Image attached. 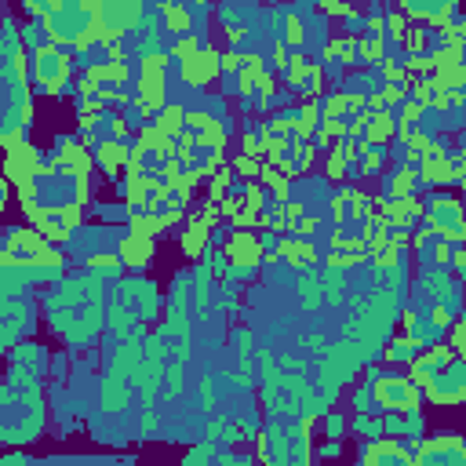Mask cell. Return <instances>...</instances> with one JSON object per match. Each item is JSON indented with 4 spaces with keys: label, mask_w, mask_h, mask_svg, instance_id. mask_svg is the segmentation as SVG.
<instances>
[{
    "label": "cell",
    "mask_w": 466,
    "mask_h": 466,
    "mask_svg": "<svg viewBox=\"0 0 466 466\" xmlns=\"http://www.w3.org/2000/svg\"><path fill=\"white\" fill-rule=\"evenodd\" d=\"M371 393H375V404L379 408H390V411H411L422 404V390L419 382L404 379V375H393V371H371Z\"/></svg>",
    "instance_id": "7"
},
{
    "label": "cell",
    "mask_w": 466,
    "mask_h": 466,
    "mask_svg": "<svg viewBox=\"0 0 466 466\" xmlns=\"http://www.w3.org/2000/svg\"><path fill=\"white\" fill-rule=\"evenodd\" d=\"M255 18H258V4L255 0H226L222 7H218V22H222V29L237 40V36H244L248 29H255Z\"/></svg>",
    "instance_id": "13"
},
{
    "label": "cell",
    "mask_w": 466,
    "mask_h": 466,
    "mask_svg": "<svg viewBox=\"0 0 466 466\" xmlns=\"http://www.w3.org/2000/svg\"><path fill=\"white\" fill-rule=\"evenodd\" d=\"M4 197H7V186H4V178H0V208H4Z\"/></svg>",
    "instance_id": "27"
},
{
    "label": "cell",
    "mask_w": 466,
    "mask_h": 466,
    "mask_svg": "<svg viewBox=\"0 0 466 466\" xmlns=\"http://www.w3.org/2000/svg\"><path fill=\"white\" fill-rule=\"evenodd\" d=\"M164 80H167V62H164V55H149V58H142L138 98H142L146 109H160V106H164Z\"/></svg>",
    "instance_id": "12"
},
{
    "label": "cell",
    "mask_w": 466,
    "mask_h": 466,
    "mask_svg": "<svg viewBox=\"0 0 466 466\" xmlns=\"http://www.w3.org/2000/svg\"><path fill=\"white\" fill-rule=\"evenodd\" d=\"M357 462H393V466H408V462H411V451L400 448V444H390V441L371 437V441L360 448Z\"/></svg>",
    "instance_id": "15"
},
{
    "label": "cell",
    "mask_w": 466,
    "mask_h": 466,
    "mask_svg": "<svg viewBox=\"0 0 466 466\" xmlns=\"http://www.w3.org/2000/svg\"><path fill=\"white\" fill-rule=\"evenodd\" d=\"M415 350H419V346H415L411 339H393V342L386 346V357L400 364V360H411V357H415Z\"/></svg>",
    "instance_id": "22"
},
{
    "label": "cell",
    "mask_w": 466,
    "mask_h": 466,
    "mask_svg": "<svg viewBox=\"0 0 466 466\" xmlns=\"http://www.w3.org/2000/svg\"><path fill=\"white\" fill-rule=\"evenodd\" d=\"M0 22H4V7H0Z\"/></svg>",
    "instance_id": "28"
},
{
    "label": "cell",
    "mask_w": 466,
    "mask_h": 466,
    "mask_svg": "<svg viewBox=\"0 0 466 466\" xmlns=\"http://www.w3.org/2000/svg\"><path fill=\"white\" fill-rule=\"evenodd\" d=\"M18 4H22L29 15H36V18H44V11L51 7V0H18Z\"/></svg>",
    "instance_id": "25"
},
{
    "label": "cell",
    "mask_w": 466,
    "mask_h": 466,
    "mask_svg": "<svg viewBox=\"0 0 466 466\" xmlns=\"http://www.w3.org/2000/svg\"><path fill=\"white\" fill-rule=\"evenodd\" d=\"M324 430H328V437H339V433H342V415H328Z\"/></svg>",
    "instance_id": "26"
},
{
    "label": "cell",
    "mask_w": 466,
    "mask_h": 466,
    "mask_svg": "<svg viewBox=\"0 0 466 466\" xmlns=\"http://www.w3.org/2000/svg\"><path fill=\"white\" fill-rule=\"evenodd\" d=\"M411 462H419V466H466V448L455 433L419 437V448L411 451Z\"/></svg>",
    "instance_id": "9"
},
{
    "label": "cell",
    "mask_w": 466,
    "mask_h": 466,
    "mask_svg": "<svg viewBox=\"0 0 466 466\" xmlns=\"http://www.w3.org/2000/svg\"><path fill=\"white\" fill-rule=\"evenodd\" d=\"M160 309V295H157V284L153 280H142V277H131V280H120L116 291H113V306H109V324L120 339H135L146 331V324L157 317Z\"/></svg>",
    "instance_id": "4"
},
{
    "label": "cell",
    "mask_w": 466,
    "mask_h": 466,
    "mask_svg": "<svg viewBox=\"0 0 466 466\" xmlns=\"http://www.w3.org/2000/svg\"><path fill=\"white\" fill-rule=\"evenodd\" d=\"M353 430H357L364 441H371V437H382V419H368L364 411H357V419H353Z\"/></svg>",
    "instance_id": "23"
},
{
    "label": "cell",
    "mask_w": 466,
    "mask_h": 466,
    "mask_svg": "<svg viewBox=\"0 0 466 466\" xmlns=\"http://www.w3.org/2000/svg\"><path fill=\"white\" fill-rule=\"evenodd\" d=\"M87 149L62 135L51 153H36L29 171L18 178V200L44 237H69L87 200Z\"/></svg>",
    "instance_id": "1"
},
{
    "label": "cell",
    "mask_w": 466,
    "mask_h": 466,
    "mask_svg": "<svg viewBox=\"0 0 466 466\" xmlns=\"http://www.w3.org/2000/svg\"><path fill=\"white\" fill-rule=\"evenodd\" d=\"M98 0H51L44 11V25L55 44H87L95 40Z\"/></svg>",
    "instance_id": "5"
},
{
    "label": "cell",
    "mask_w": 466,
    "mask_h": 466,
    "mask_svg": "<svg viewBox=\"0 0 466 466\" xmlns=\"http://www.w3.org/2000/svg\"><path fill=\"white\" fill-rule=\"evenodd\" d=\"M146 11V0H98L95 40H120L127 36Z\"/></svg>",
    "instance_id": "6"
},
{
    "label": "cell",
    "mask_w": 466,
    "mask_h": 466,
    "mask_svg": "<svg viewBox=\"0 0 466 466\" xmlns=\"http://www.w3.org/2000/svg\"><path fill=\"white\" fill-rule=\"evenodd\" d=\"M22 40H25V47H29V51H44V47H55V40H51V33H47L44 18L29 22V29H22Z\"/></svg>",
    "instance_id": "21"
},
{
    "label": "cell",
    "mask_w": 466,
    "mask_h": 466,
    "mask_svg": "<svg viewBox=\"0 0 466 466\" xmlns=\"http://www.w3.org/2000/svg\"><path fill=\"white\" fill-rule=\"evenodd\" d=\"M127 160H131V142H127V138H113V142L98 146V164L106 167V175H109V178L124 175Z\"/></svg>",
    "instance_id": "16"
},
{
    "label": "cell",
    "mask_w": 466,
    "mask_h": 466,
    "mask_svg": "<svg viewBox=\"0 0 466 466\" xmlns=\"http://www.w3.org/2000/svg\"><path fill=\"white\" fill-rule=\"evenodd\" d=\"M353 408H357V411H364V415L379 411V404H375V393H371V382H368V386H360V390L353 393Z\"/></svg>",
    "instance_id": "24"
},
{
    "label": "cell",
    "mask_w": 466,
    "mask_h": 466,
    "mask_svg": "<svg viewBox=\"0 0 466 466\" xmlns=\"http://www.w3.org/2000/svg\"><path fill=\"white\" fill-rule=\"evenodd\" d=\"M33 84H36V91L62 95L69 87V58L58 47L36 51V58H33Z\"/></svg>",
    "instance_id": "10"
},
{
    "label": "cell",
    "mask_w": 466,
    "mask_h": 466,
    "mask_svg": "<svg viewBox=\"0 0 466 466\" xmlns=\"http://www.w3.org/2000/svg\"><path fill=\"white\" fill-rule=\"evenodd\" d=\"M102 277L95 269L66 277L55 295L47 299V317L51 328L66 335L69 346H84L102 331Z\"/></svg>",
    "instance_id": "2"
},
{
    "label": "cell",
    "mask_w": 466,
    "mask_h": 466,
    "mask_svg": "<svg viewBox=\"0 0 466 466\" xmlns=\"http://www.w3.org/2000/svg\"><path fill=\"white\" fill-rule=\"evenodd\" d=\"M200 4H208V0H200Z\"/></svg>",
    "instance_id": "29"
},
{
    "label": "cell",
    "mask_w": 466,
    "mask_h": 466,
    "mask_svg": "<svg viewBox=\"0 0 466 466\" xmlns=\"http://www.w3.org/2000/svg\"><path fill=\"white\" fill-rule=\"evenodd\" d=\"M229 258H233L237 266L255 269V262L262 258V248H258V240H255L251 233H233V237H229Z\"/></svg>",
    "instance_id": "19"
},
{
    "label": "cell",
    "mask_w": 466,
    "mask_h": 466,
    "mask_svg": "<svg viewBox=\"0 0 466 466\" xmlns=\"http://www.w3.org/2000/svg\"><path fill=\"white\" fill-rule=\"evenodd\" d=\"M11 368L15 371H25V375H33V379H40L44 375V368H47V350L44 346H18L15 350V357H11Z\"/></svg>",
    "instance_id": "18"
},
{
    "label": "cell",
    "mask_w": 466,
    "mask_h": 466,
    "mask_svg": "<svg viewBox=\"0 0 466 466\" xmlns=\"http://www.w3.org/2000/svg\"><path fill=\"white\" fill-rule=\"evenodd\" d=\"M426 397L437 404V408H455L466 400V364H462V353H451L448 364L441 371H433L426 382Z\"/></svg>",
    "instance_id": "8"
},
{
    "label": "cell",
    "mask_w": 466,
    "mask_h": 466,
    "mask_svg": "<svg viewBox=\"0 0 466 466\" xmlns=\"http://www.w3.org/2000/svg\"><path fill=\"white\" fill-rule=\"evenodd\" d=\"M116 255H120V262H124V266H146V262L153 258V237H149V233H138V229H131V233H124V237H120Z\"/></svg>",
    "instance_id": "14"
},
{
    "label": "cell",
    "mask_w": 466,
    "mask_h": 466,
    "mask_svg": "<svg viewBox=\"0 0 466 466\" xmlns=\"http://www.w3.org/2000/svg\"><path fill=\"white\" fill-rule=\"evenodd\" d=\"M44 430V400L40 386L25 371H7L0 382V441L7 444H29Z\"/></svg>",
    "instance_id": "3"
},
{
    "label": "cell",
    "mask_w": 466,
    "mask_h": 466,
    "mask_svg": "<svg viewBox=\"0 0 466 466\" xmlns=\"http://www.w3.org/2000/svg\"><path fill=\"white\" fill-rule=\"evenodd\" d=\"M400 7L411 15V18H426V22H444V15L455 7V0H400Z\"/></svg>",
    "instance_id": "20"
},
{
    "label": "cell",
    "mask_w": 466,
    "mask_h": 466,
    "mask_svg": "<svg viewBox=\"0 0 466 466\" xmlns=\"http://www.w3.org/2000/svg\"><path fill=\"white\" fill-rule=\"evenodd\" d=\"M426 218H430V226L437 229V237H444V240H462V208H459L455 197L433 193V197L426 200Z\"/></svg>",
    "instance_id": "11"
},
{
    "label": "cell",
    "mask_w": 466,
    "mask_h": 466,
    "mask_svg": "<svg viewBox=\"0 0 466 466\" xmlns=\"http://www.w3.org/2000/svg\"><path fill=\"white\" fill-rule=\"evenodd\" d=\"M451 353H455V350H448V346H437V350H426L422 357H411V360H408V364H411V375H408V379L422 386V382H426L433 371H441V368L448 364V357H451Z\"/></svg>",
    "instance_id": "17"
}]
</instances>
